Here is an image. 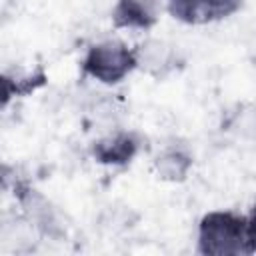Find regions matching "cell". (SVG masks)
<instances>
[{
    "label": "cell",
    "instance_id": "2",
    "mask_svg": "<svg viewBox=\"0 0 256 256\" xmlns=\"http://www.w3.org/2000/svg\"><path fill=\"white\" fill-rule=\"evenodd\" d=\"M136 66V48H128L120 40H104L94 44L82 60V72L102 84H118Z\"/></svg>",
    "mask_w": 256,
    "mask_h": 256
},
{
    "label": "cell",
    "instance_id": "6",
    "mask_svg": "<svg viewBox=\"0 0 256 256\" xmlns=\"http://www.w3.org/2000/svg\"><path fill=\"white\" fill-rule=\"evenodd\" d=\"M192 166L190 154H186L182 148H168L156 158V168L162 178L168 180H182L188 174V168Z\"/></svg>",
    "mask_w": 256,
    "mask_h": 256
},
{
    "label": "cell",
    "instance_id": "1",
    "mask_svg": "<svg viewBox=\"0 0 256 256\" xmlns=\"http://www.w3.org/2000/svg\"><path fill=\"white\" fill-rule=\"evenodd\" d=\"M198 252L204 256L250 254L246 216L232 210H214L198 224Z\"/></svg>",
    "mask_w": 256,
    "mask_h": 256
},
{
    "label": "cell",
    "instance_id": "7",
    "mask_svg": "<svg viewBox=\"0 0 256 256\" xmlns=\"http://www.w3.org/2000/svg\"><path fill=\"white\" fill-rule=\"evenodd\" d=\"M44 82H46L44 72H38L34 76H26V78H16V80L4 76V106L8 104V100L12 96H24L28 92H34Z\"/></svg>",
    "mask_w": 256,
    "mask_h": 256
},
{
    "label": "cell",
    "instance_id": "4",
    "mask_svg": "<svg viewBox=\"0 0 256 256\" xmlns=\"http://www.w3.org/2000/svg\"><path fill=\"white\" fill-rule=\"evenodd\" d=\"M160 12V0H116L112 8V24L114 28L148 30L158 22Z\"/></svg>",
    "mask_w": 256,
    "mask_h": 256
},
{
    "label": "cell",
    "instance_id": "5",
    "mask_svg": "<svg viewBox=\"0 0 256 256\" xmlns=\"http://www.w3.org/2000/svg\"><path fill=\"white\" fill-rule=\"evenodd\" d=\"M140 150V138L134 132H118L114 136L102 138L92 144V156L100 164L124 166Z\"/></svg>",
    "mask_w": 256,
    "mask_h": 256
},
{
    "label": "cell",
    "instance_id": "8",
    "mask_svg": "<svg viewBox=\"0 0 256 256\" xmlns=\"http://www.w3.org/2000/svg\"><path fill=\"white\" fill-rule=\"evenodd\" d=\"M246 232H248L250 254H256V204L252 206L250 214L246 216Z\"/></svg>",
    "mask_w": 256,
    "mask_h": 256
},
{
    "label": "cell",
    "instance_id": "3",
    "mask_svg": "<svg viewBox=\"0 0 256 256\" xmlns=\"http://www.w3.org/2000/svg\"><path fill=\"white\" fill-rule=\"evenodd\" d=\"M166 8L172 18L198 26L236 14L242 8V0H166Z\"/></svg>",
    "mask_w": 256,
    "mask_h": 256
}]
</instances>
